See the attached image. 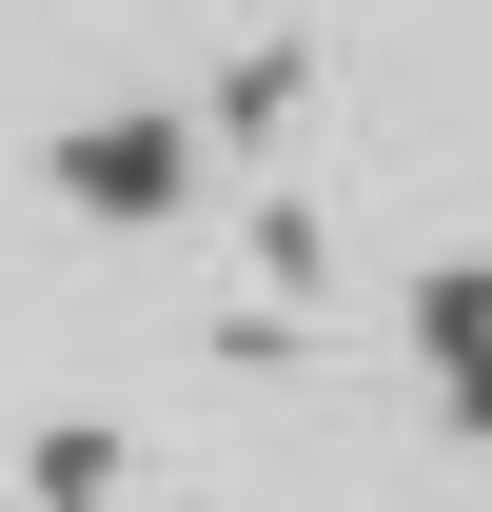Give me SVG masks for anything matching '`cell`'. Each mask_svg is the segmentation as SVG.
I'll return each mask as SVG.
<instances>
[{
  "mask_svg": "<svg viewBox=\"0 0 492 512\" xmlns=\"http://www.w3.org/2000/svg\"><path fill=\"white\" fill-rule=\"evenodd\" d=\"M60 178H79V197H178V138H158V119H99Z\"/></svg>",
  "mask_w": 492,
  "mask_h": 512,
  "instance_id": "1",
  "label": "cell"
}]
</instances>
